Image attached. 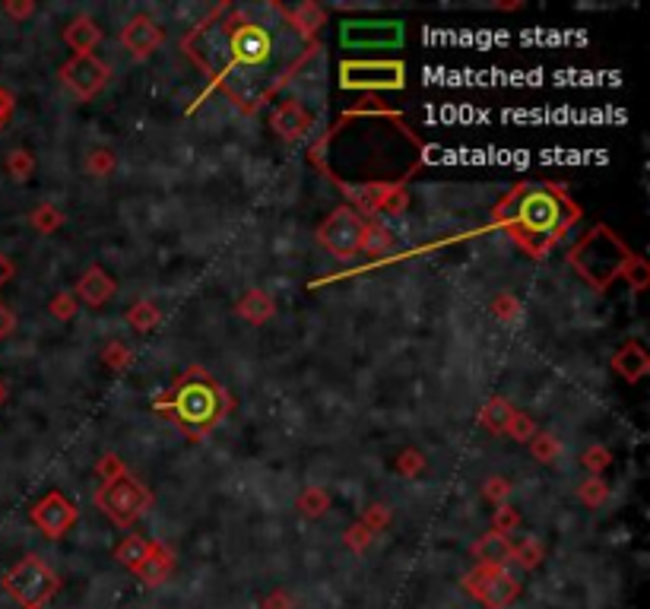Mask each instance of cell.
<instances>
[{
  "instance_id": "obj_1",
  "label": "cell",
  "mask_w": 650,
  "mask_h": 609,
  "mask_svg": "<svg viewBox=\"0 0 650 609\" xmlns=\"http://www.w3.org/2000/svg\"><path fill=\"white\" fill-rule=\"evenodd\" d=\"M181 51L241 115H257L321 45L292 26L283 4H222L184 32Z\"/></svg>"
},
{
  "instance_id": "obj_2",
  "label": "cell",
  "mask_w": 650,
  "mask_h": 609,
  "mask_svg": "<svg viewBox=\"0 0 650 609\" xmlns=\"http://www.w3.org/2000/svg\"><path fill=\"white\" fill-rule=\"evenodd\" d=\"M425 146L400 112L359 105L314 140L311 165L337 188L359 184H406L422 165Z\"/></svg>"
},
{
  "instance_id": "obj_3",
  "label": "cell",
  "mask_w": 650,
  "mask_h": 609,
  "mask_svg": "<svg viewBox=\"0 0 650 609\" xmlns=\"http://www.w3.org/2000/svg\"><path fill=\"white\" fill-rule=\"evenodd\" d=\"M581 207L552 181H520L498 200L492 219L508 232L511 242L533 261L546 257L562 238L581 223Z\"/></svg>"
},
{
  "instance_id": "obj_4",
  "label": "cell",
  "mask_w": 650,
  "mask_h": 609,
  "mask_svg": "<svg viewBox=\"0 0 650 609\" xmlns=\"http://www.w3.org/2000/svg\"><path fill=\"white\" fill-rule=\"evenodd\" d=\"M159 413L172 416L178 429H184L191 438H203L213 426L232 413V397L207 368L191 365L184 368L181 378L169 387L165 394L153 400Z\"/></svg>"
},
{
  "instance_id": "obj_5",
  "label": "cell",
  "mask_w": 650,
  "mask_h": 609,
  "mask_svg": "<svg viewBox=\"0 0 650 609\" xmlns=\"http://www.w3.org/2000/svg\"><path fill=\"white\" fill-rule=\"evenodd\" d=\"M635 257L622 238L612 232L606 223L587 229L581 242H574L568 251V267L581 276L593 292H609V286L622 280V270Z\"/></svg>"
},
{
  "instance_id": "obj_6",
  "label": "cell",
  "mask_w": 650,
  "mask_h": 609,
  "mask_svg": "<svg viewBox=\"0 0 650 609\" xmlns=\"http://www.w3.org/2000/svg\"><path fill=\"white\" fill-rule=\"evenodd\" d=\"M96 505L111 524L118 527H134L140 521V514L153 508V492L146 489L140 479L134 476H121L115 483H105L96 492Z\"/></svg>"
},
{
  "instance_id": "obj_7",
  "label": "cell",
  "mask_w": 650,
  "mask_h": 609,
  "mask_svg": "<svg viewBox=\"0 0 650 609\" xmlns=\"http://www.w3.org/2000/svg\"><path fill=\"white\" fill-rule=\"evenodd\" d=\"M4 587H7V594L26 609V606H45L61 590V578L54 575L39 556H26L23 562H16L7 571Z\"/></svg>"
},
{
  "instance_id": "obj_8",
  "label": "cell",
  "mask_w": 650,
  "mask_h": 609,
  "mask_svg": "<svg viewBox=\"0 0 650 609\" xmlns=\"http://www.w3.org/2000/svg\"><path fill=\"white\" fill-rule=\"evenodd\" d=\"M340 86L352 92H394L406 86V64L403 61H362L352 58L340 64Z\"/></svg>"
},
{
  "instance_id": "obj_9",
  "label": "cell",
  "mask_w": 650,
  "mask_h": 609,
  "mask_svg": "<svg viewBox=\"0 0 650 609\" xmlns=\"http://www.w3.org/2000/svg\"><path fill=\"white\" fill-rule=\"evenodd\" d=\"M520 587L524 584L501 565H476L470 575L463 578V590L486 609H508L520 597Z\"/></svg>"
},
{
  "instance_id": "obj_10",
  "label": "cell",
  "mask_w": 650,
  "mask_h": 609,
  "mask_svg": "<svg viewBox=\"0 0 650 609\" xmlns=\"http://www.w3.org/2000/svg\"><path fill=\"white\" fill-rule=\"evenodd\" d=\"M362 229H365V219L352 207H346V203H340V207L321 223L318 242L327 254L337 257V261H349V257L359 254Z\"/></svg>"
},
{
  "instance_id": "obj_11",
  "label": "cell",
  "mask_w": 650,
  "mask_h": 609,
  "mask_svg": "<svg viewBox=\"0 0 650 609\" xmlns=\"http://www.w3.org/2000/svg\"><path fill=\"white\" fill-rule=\"evenodd\" d=\"M346 197V207L365 216H397L410 203L406 184H359V188H340Z\"/></svg>"
},
{
  "instance_id": "obj_12",
  "label": "cell",
  "mask_w": 650,
  "mask_h": 609,
  "mask_svg": "<svg viewBox=\"0 0 650 609\" xmlns=\"http://www.w3.org/2000/svg\"><path fill=\"white\" fill-rule=\"evenodd\" d=\"M403 35H406V29L400 20H346L340 26V45L352 48V51L400 48Z\"/></svg>"
},
{
  "instance_id": "obj_13",
  "label": "cell",
  "mask_w": 650,
  "mask_h": 609,
  "mask_svg": "<svg viewBox=\"0 0 650 609\" xmlns=\"http://www.w3.org/2000/svg\"><path fill=\"white\" fill-rule=\"evenodd\" d=\"M111 70L96 54H73V58L61 67V83L70 89L80 102H92L105 89Z\"/></svg>"
},
{
  "instance_id": "obj_14",
  "label": "cell",
  "mask_w": 650,
  "mask_h": 609,
  "mask_svg": "<svg viewBox=\"0 0 650 609\" xmlns=\"http://www.w3.org/2000/svg\"><path fill=\"white\" fill-rule=\"evenodd\" d=\"M29 521L39 527L48 540H61L64 533H70L80 521V508L70 502L64 492H48L45 498L32 505Z\"/></svg>"
},
{
  "instance_id": "obj_15",
  "label": "cell",
  "mask_w": 650,
  "mask_h": 609,
  "mask_svg": "<svg viewBox=\"0 0 650 609\" xmlns=\"http://www.w3.org/2000/svg\"><path fill=\"white\" fill-rule=\"evenodd\" d=\"M270 127L276 131V137H283L286 143H302L311 134L314 118L299 99H286V102H280L273 108Z\"/></svg>"
},
{
  "instance_id": "obj_16",
  "label": "cell",
  "mask_w": 650,
  "mask_h": 609,
  "mask_svg": "<svg viewBox=\"0 0 650 609\" xmlns=\"http://www.w3.org/2000/svg\"><path fill=\"white\" fill-rule=\"evenodd\" d=\"M121 45L130 51L134 61H143L162 45V29L150 20V16H134V20H127V26L121 29Z\"/></svg>"
},
{
  "instance_id": "obj_17",
  "label": "cell",
  "mask_w": 650,
  "mask_h": 609,
  "mask_svg": "<svg viewBox=\"0 0 650 609\" xmlns=\"http://www.w3.org/2000/svg\"><path fill=\"white\" fill-rule=\"evenodd\" d=\"M175 571V556L172 549L159 543V540H150V549H146L143 562L137 565L134 575L140 578L143 587H159L162 581H169V575Z\"/></svg>"
},
{
  "instance_id": "obj_18",
  "label": "cell",
  "mask_w": 650,
  "mask_h": 609,
  "mask_svg": "<svg viewBox=\"0 0 650 609\" xmlns=\"http://www.w3.org/2000/svg\"><path fill=\"white\" fill-rule=\"evenodd\" d=\"M118 283L111 280V273H105L99 264H92L80 280H77V292H73V299L86 302L89 308H102L111 295H115Z\"/></svg>"
},
{
  "instance_id": "obj_19",
  "label": "cell",
  "mask_w": 650,
  "mask_h": 609,
  "mask_svg": "<svg viewBox=\"0 0 650 609\" xmlns=\"http://www.w3.org/2000/svg\"><path fill=\"white\" fill-rule=\"evenodd\" d=\"M612 372H616L619 378H625L628 384L644 381L647 372H650V356H647V349H644L638 340H628L625 346L616 349V356H612Z\"/></svg>"
},
{
  "instance_id": "obj_20",
  "label": "cell",
  "mask_w": 650,
  "mask_h": 609,
  "mask_svg": "<svg viewBox=\"0 0 650 609\" xmlns=\"http://www.w3.org/2000/svg\"><path fill=\"white\" fill-rule=\"evenodd\" d=\"M64 42L73 48V54H92L102 42V26L92 16H73L64 29Z\"/></svg>"
},
{
  "instance_id": "obj_21",
  "label": "cell",
  "mask_w": 650,
  "mask_h": 609,
  "mask_svg": "<svg viewBox=\"0 0 650 609\" xmlns=\"http://www.w3.org/2000/svg\"><path fill=\"white\" fill-rule=\"evenodd\" d=\"M511 552H514V543L505 537V533H482L473 546V556H476V565H501L505 568L511 562Z\"/></svg>"
},
{
  "instance_id": "obj_22",
  "label": "cell",
  "mask_w": 650,
  "mask_h": 609,
  "mask_svg": "<svg viewBox=\"0 0 650 609\" xmlns=\"http://www.w3.org/2000/svg\"><path fill=\"white\" fill-rule=\"evenodd\" d=\"M273 311H276V302H273V295L264 289H251V292L241 295V302H238V315L248 324H267L273 318Z\"/></svg>"
},
{
  "instance_id": "obj_23",
  "label": "cell",
  "mask_w": 650,
  "mask_h": 609,
  "mask_svg": "<svg viewBox=\"0 0 650 609\" xmlns=\"http://www.w3.org/2000/svg\"><path fill=\"white\" fill-rule=\"evenodd\" d=\"M286 10H289V7H286ZM289 20H292L295 29L305 35V39L318 42V32H321L324 23H327V13L321 10V4H314V0H305V4H299L295 10H289Z\"/></svg>"
},
{
  "instance_id": "obj_24",
  "label": "cell",
  "mask_w": 650,
  "mask_h": 609,
  "mask_svg": "<svg viewBox=\"0 0 650 609\" xmlns=\"http://www.w3.org/2000/svg\"><path fill=\"white\" fill-rule=\"evenodd\" d=\"M511 416H514V406L505 397H492L486 406H482L479 422H482V429H489L492 435H505Z\"/></svg>"
},
{
  "instance_id": "obj_25",
  "label": "cell",
  "mask_w": 650,
  "mask_h": 609,
  "mask_svg": "<svg viewBox=\"0 0 650 609\" xmlns=\"http://www.w3.org/2000/svg\"><path fill=\"white\" fill-rule=\"evenodd\" d=\"M390 245H394V235L387 232V226L375 223V219H365L362 242H359V254L378 257V254H384V251H390Z\"/></svg>"
},
{
  "instance_id": "obj_26",
  "label": "cell",
  "mask_w": 650,
  "mask_h": 609,
  "mask_svg": "<svg viewBox=\"0 0 650 609\" xmlns=\"http://www.w3.org/2000/svg\"><path fill=\"white\" fill-rule=\"evenodd\" d=\"M543 559H546V546H543V540H536V537H524V540L514 546V552H511V562L520 565L524 571L540 568Z\"/></svg>"
},
{
  "instance_id": "obj_27",
  "label": "cell",
  "mask_w": 650,
  "mask_h": 609,
  "mask_svg": "<svg viewBox=\"0 0 650 609\" xmlns=\"http://www.w3.org/2000/svg\"><path fill=\"white\" fill-rule=\"evenodd\" d=\"M146 549H150V540L140 537V533H130V537H124L121 546L115 549V559H118L124 568L137 571V565H140L143 556H146Z\"/></svg>"
},
{
  "instance_id": "obj_28",
  "label": "cell",
  "mask_w": 650,
  "mask_h": 609,
  "mask_svg": "<svg viewBox=\"0 0 650 609\" xmlns=\"http://www.w3.org/2000/svg\"><path fill=\"white\" fill-rule=\"evenodd\" d=\"M527 445H530V454L540 460V464H555V460L562 457V441L552 432H536Z\"/></svg>"
},
{
  "instance_id": "obj_29",
  "label": "cell",
  "mask_w": 650,
  "mask_h": 609,
  "mask_svg": "<svg viewBox=\"0 0 650 609\" xmlns=\"http://www.w3.org/2000/svg\"><path fill=\"white\" fill-rule=\"evenodd\" d=\"M29 223L35 232H42V235H51V232H58L64 226V213L54 207V203H42L39 210H32L29 216Z\"/></svg>"
},
{
  "instance_id": "obj_30",
  "label": "cell",
  "mask_w": 650,
  "mask_h": 609,
  "mask_svg": "<svg viewBox=\"0 0 650 609\" xmlns=\"http://www.w3.org/2000/svg\"><path fill=\"white\" fill-rule=\"evenodd\" d=\"M159 321H162V315H159V308L153 302H137V305H130V311H127V324L134 330H140V334L153 330Z\"/></svg>"
},
{
  "instance_id": "obj_31",
  "label": "cell",
  "mask_w": 650,
  "mask_h": 609,
  "mask_svg": "<svg viewBox=\"0 0 650 609\" xmlns=\"http://www.w3.org/2000/svg\"><path fill=\"white\" fill-rule=\"evenodd\" d=\"M327 508H330V492L321 486H308L299 495V511L305 514V518H321Z\"/></svg>"
},
{
  "instance_id": "obj_32",
  "label": "cell",
  "mask_w": 650,
  "mask_h": 609,
  "mask_svg": "<svg viewBox=\"0 0 650 609\" xmlns=\"http://www.w3.org/2000/svg\"><path fill=\"white\" fill-rule=\"evenodd\" d=\"M32 172H35V159H32V153L29 150H23V146H16V150H10V156H7V175L13 178V181H29L32 178Z\"/></svg>"
},
{
  "instance_id": "obj_33",
  "label": "cell",
  "mask_w": 650,
  "mask_h": 609,
  "mask_svg": "<svg viewBox=\"0 0 650 609\" xmlns=\"http://www.w3.org/2000/svg\"><path fill=\"white\" fill-rule=\"evenodd\" d=\"M578 498H581L587 508H600V505H606V498H609V486L603 483L600 476H590V479H584V483H581Z\"/></svg>"
},
{
  "instance_id": "obj_34",
  "label": "cell",
  "mask_w": 650,
  "mask_h": 609,
  "mask_svg": "<svg viewBox=\"0 0 650 609\" xmlns=\"http://www.w3.org/2000/svg\"><path fill=\"white\" fill-rule=\"evenodd\" d=\"M102 359H105V365L111 368V372H124V368H130V362H134V356H130V349H127L121 340L105 343Z\"/></svg>"
},
{
  "instance_id": "obj_35",
  "label": "cell",
  "mask_w": 650,
  "mask_h": 609,
  "mask_svg": "<svg viewBox=\"0 0 650 609\" xmlns=\"http://www.w3.org/2000/svg\"><path fill=\"white\" fill-rule=\"evenodd\" d=\"M622 280L635 289V292H644L647 289V280H650V270H647V264H644V257L641 254H635L628 261V267L622 270Z\"/></svg>"
},
{
  "instance_id": "obj_36",
  "label": "cell",
  "mask_w": 650,
  "mask_h": 609,
  "mask_svg": "<svg viewBox=\"0 0 650 609\" xmlns=\"http://www.w3.org/2000/svg\"><path fill=\"white\" fill-rule=\"evenodd\" d=\"M540 432L536 429V422L527 416V413H517L514 410V416H511V422H508V429H505V435H511L514 441H520V445H527V441Z\"/></svg>"
},
{
  "instance_id": "obj_37",
  "label": "cell",
  "mask_w": 650,
  "mask_h": 609,
  "mask_svg": "<svg viewBox=\"0 0 650 609\" xmlns=\"http://www.w3.org/2000/svg\"><path fill=\"white\" fill-rule=\"evenodd\" d=\"M520 527V514H517V508L514 505H495V514H492V530L495 533H514Z\"/></svg>"
},
{
  "instance_id": "obj_38",
  "label": "cell",
  "mask_w": 650,
  "mask_h": 609,
  "mask_svg": "<svg viewBox=\"0 0 650 609\" xmlns=\"http://www.w3.org/2000/svg\"><path fill=\"white\" fill-rule=\"evenodd\" d=\"M492 315L498 318V321H517L520 318V302H517V295H511V292H501V295H495L492 299Z\"/></svg>"
},
{
  "instance_id": "obj_39",
  "label": "cell",
  "mask_w": 650,
  "mask_h": 609,
  "mask_svg": "<svg viewBox=\"0 0 650 609\" xmlns=\"http://www.w3.org/2000/svg\"><path fill=\"white\" fill-rule=\"evenodd\" d=\"M581 464L590 470V476H600L603 470H609L612 454H609V448H603V445H590V448L584 451V457H581Z\"/></svg>"
},
{
  "instance_id": "obj_40",
  "label": "cell",
  "mask_w": 650,
  "mask_h": 609,
  "mask_svg": "<svg viewBox=\"0 0 650 609\" xmlns=\"http://www.w3.org/2000/svg\"><path fill=\"white\" fill-rule=\"evenodd\" d=\"M86 169L96 178H108L111 172H115V153H111V150H92L86 156Z\"/></svg>"
},
{
  "instance_id": "obj_41",
  "label": "cell",
  "mask_w": 650,
  "mask_h": 609,
  "mask_svg": "<svg viewBox=\"0 0 650 609\" xmlns=\"http://www.w3.org/2000/svg\"><path fill=\"white\" fill-rule=\"evenodd\" d=\"M96 473H99L102 486H105V483H115V479H121V476L127 473V467H124V460H121L118 454H105V457L99 460Z\"/></svg>"
},
{
  "instance_id": "obj_42",
  "label": "cell",
  "mask_w": 650,
  "mask_h": 609,
  "mask_svg": "<svg viewBox=\"0 0 650 609\" xmlns=\"http://www.w3.org/2000/svg\"><path fill=\"white\" fill-rule=\"evenodd\" d=\"M397 470H400L403 476L416 479V476L425 470V454H422V451H416V448H406V451L397 457Z\"/></svg>"
},
{
  "instance_id": "obj_43",
  "label": "cell",
  "mask_w": 650,
  "mask_h": 609,
  "mask_svg": "<svg viewBox=\"0 0 650 609\" xmlns=\"http://www.w3.org/2000/svg\"><path fill=\"white\" fill-rule=\"evenodd\" d=\"M77 308H80V305H77V299H73V292H58V295L51 299V305H48V311H51V315L58 318V321H70L73 315H77Z\"/></svg>"
},
{
  "instance_id": "obj_44",
  "label": "cell",
  "mask_w": 650,
  "mask_h": 609,
  "mask_svg": "<svg viewBox=\"0 0 650 609\" xmlns=\"http://www.w3.org/2000/svg\"><path fill=\"white\" fill-rule=\"evenodd\" d=\"M359 524H365L371 533L384 530V527L390 524V511H387V505H371V508H365V514H362V521H359Z\"/></svg>"
},
{
  "instance_id": "obj_45",
  "label": "cell",
  "mask_w": 650,
  "mask_h": 609,
  "mask_svg": "<svg viewBox=\"0 0 650 609\" xmlns=\"http://www.w3.org/2000/svg\"><path fill=\"white\" fill-rule=\"evenodd\" d=\"M482 495H486L492 505H505L508 495H511V483H508V479H501V476H492L486 483V489H482Z\"/></svg>"
},
{
  "instance_id": "obj_46",
  "label": "cell",
  "mask_w": 650,
  "mask_h": 609,
  "mask_svg": "<svg viewBox=\"0 0 650 609\" xmlns=\"http://www.w3.org/2000/svg\"><path fill=\"white\" fill-rule=\"evenodd\" d=\"M371 537H375V533H371L365 524H352L349 530H346V537H343V543L352 549V552H365V546L371 543Z\"/></svg>"
},
{
  "instance_id": "obj_47",
  "label": "cell",
  "mask_w": 650,
  "mask_h": 609,
  "mask_svg": "<svg viewBox=\"0 0 650 609\" xmlns=\"http://www.w3.org/2000/svg\"><path fill=\"white\" fill-rule=\"evenodd\" d=\"M4 13L13 16V20H29V16L35 13V4H32V0H7Z\"/></svg>"
},
{
  "instance_id": "obj_48",
  "label": "cell",
  "mask_w": 650,
  "mask_h": 609,
  "mask_svg": "<svg viewBox=\"0 0 650 609\" xmlns=\"http://www.w3.org/2000/svg\"><path fill=\"white\" fill-rule=\"evenodd\" d=\"M13 112H16V99H13V92H7L4 86H0V131H4V127L10 124Z\"/></svg>"
},
{
  "instance_id": "obj_49",
  "label": "cell",
  "mask_w": 650,
  "mask_h": 609,
  "mask_svg": "<svg viewBox=\"0 0 650 609\" xmlns=\"http://www.w3.org/2000/svg\"><path fill=\"white\" fill-rule=\"evenodd\" d=\"M13 327H16V315L4 302H0V343H4L13 334Z\"/></svg>"
},
{
  "instance_id": "obj_50",
  "label": "cell",
  "mask_w": 650,
  "mask_h": 609,
  "mask_svg": "<svg viewBox=\"0 0 650 609\" xmlns=\"http://www.w3.org/2000/svg\"><path fill=\"white\" fill-rule=\"evenodd\" d=\"M260 606L264 609H292V597L286 594V590H276V594H270Z\"/></svg>"
},
{
  "instance_id": "obj_51",
  "label": "cell",
  "mask_w": 650,
  "mask_h": 609,
  "mask_svg": "<svg viewBox=\"0 0 650 609\" xmlns=\"http://www.w3.org/2000/svg\"><path fill=\"white\" fill-rule=\"evenodd\" d=\"M13 273H16V267L10 264V257H7V254H0V289H4V286L13 280Z\"/></svg>"
},
{
  "instance_id": "obj_52",
  "label": "cell",
  "mask_w": 650,
  "mask_h": 609,
  "mask_svg": "<svg viewBox=\"0 0 650 609\" xmlns=\"http://www.w3.org/2000/svg\"><path fill=\"white\" fill-rule=\"evenodd\" d=\"M4 400H7V387H4V381H0V406H4Z\"/></svg>"
},
{
  "instance_id": "obj_53",
  "label": "cell",
  "mask_w": 650,
  "mask_h": 609,
  "mask_svg": "<svg viewBox=\"0 0 650 609\" xmlns=\"http://www.w3.org/2000/svg\"><path fill=\"white\" fill-rule=\"evenodd\" d=\"M26 609H45V606H26Z\"/></svg>"
}]
</instances>
